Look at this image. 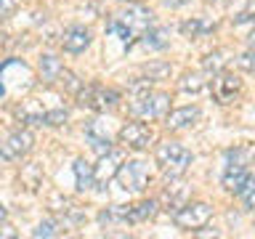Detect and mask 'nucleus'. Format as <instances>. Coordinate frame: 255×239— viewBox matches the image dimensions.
<instances>
[{"label":"nucleus","mask_w":255,"mask_h":239,"mask_svg":"<svg viewBox=\"0 0 255 239\" xmlns=\"http://www.w3.org/2000/svg\"><path fill=\"white\" fill-rule=\"evenodd\" d=\"M151 24H154L151 8L141 5V3H130L128 8H123V11L112 13V19L107 21V32L120 37L128 48H130L135 40H141V35L151 27Z\"/></svg>","instance_id":"1"},{"label":"nucleus","mask_w":255,"mask_h":239,"mask_svg":"<svg viewBox=\"0 0 255 239\" xmlns=\"http://www.w3.org/2000/svg\"><path fill=\"white\" fill-rule=\"evenodd\" d=\"M115 178L120 181V186H123L125 191L141 194V191L149 186V181H151L149 162H143V159H130L128 165H120V170H117Z\"/></svg>","instance_id":"5"},{"label":"nucleus","mask_w":255,"mask_h":239,"mask_svg":"<svg viewBox=\"0 0 255 239\" xmlns=\"http://www.w3.org/2000/svg\"><path fill=\"white\" fill-rule=\"evenodd\" d=\"M3 221H8V210H5V205L0 202V223H3Z\"/></svg>","instance_id":"36"},{"label":"nucleus","mask_w":255,"mask_h":239,"mask_svg":"<svg viewBox=\"0 0 255 239\" xmlns=\"http://www.w3.org/2000/svg\"><path fill=\"white\" fill-rule=\"evenodd\" d=\"M120 165H123V151L120 149H109L104 154H99V162L93 165V186L104 191L109 186V181L117 175Z\"/></svg>","instance_id":"7"},{"label":"nucleus","mask_w":255,"mask_h":239,"mask_svg":"<svg viewBox=\"0 0 255 239\" xmlns=\"http://www.w3.org/2000/svg\"><path fill=\"white\" fill-rule=\"evenodd\" d=\"M141 40H143V45L149 48V51H162V48H167L170 45V29L167 27H151L141 35Z\"/></svg>","instance_id":"16"},{"label":"nucleus","mask_w":255,"mask_h":239,"mask_svg":"<svg viewBox=\"0 0 255 239\" xmlns=\"http://www.w3.org/2000/svg\"><path fill=\"white\" fill-rule=\"evenodd\" d=\"M59 83L67 88L69 93H77L80 91V85H83V80H80L77 75H72L69 69H61V75H59Z\"/></svg>","instance_id":"28"},{"label":"nucleus","mask_w":255,"mask_h":239,"mask_svg":"<svg viewBox=\"0 0 255 239\" xmlns=\"http://www.w3.org/2000/svg\"><path fill=\"white\" fill-rule=\"evenodd\" d=\"M19 8V0H0V19L13 16V11Z\"/></svg>","instance_id":"31"},{"label":"nucleus","mask_w":255,"mask_h":239,"mask_svg":"<svg viewBox=\"0 0 255 239\" xmlns=\"http://www.w3.org/2000/svg\"><path fill=\"white\" fill-rule=\"evenodd\" d=\"M247 178H253L250 165H229L226 175H223V189H226V191H234V194H237Z\"/></svg>","instance_id":"15"},{"label":"nucleus","mask_w":255,"mask_h":239,"mask_svg":"<svg viewBox=\"0 0 255 239\" xmlns=\"http://www.w3.org/2000/svg\"><path fill=\"white\" fill-rule=\"evenodd\" d=\"M128 112L135 117V120H162L167 112H170V96L167 93H141L135 101H130Z\"/></svg>","instance_id":"3"},{"label":"nucleus","mask_w":255,"mask_h":239,"mask_svg":"<svg viewBox=\"0 0 255 239\" xmlns=\"http://www.w3.org/2000/svg\"><path fill=\"white\" fill-rule=\"evenodd\" d=\"M250 21H253V11H250V8L234 16V24H250Z\"/></svg>","instance_id":"34"},{"label":"nucleus","mask_w":255,"mask_h":239,"mask_svg":"<svg viewBox=\"0 0 255 239\" xmlns=\"http://www.w3.org/2000/svg\"><path fill=\"white\" fill-rule=\"evenodd\" d=\"M205 88V75H199V72H194V75H183L181 80V91L186 93H199Z\"/></svg>","instance_id":"27"},{"label":"nucleus","mask_w":255,"mask_h":239,"mask_svg":"<svg viewBox=\"0 0 255 239\" xmlns=\"http://www.w3.org/2000/svg\"><path fill=\"white\" fill-rule=\"evenodd\" d=\"M210 218H213V207L207 202H186V205H181L173 215L175 226L186 229V231H197V229L207 226Z\"/></svg>","instance_id":"6"},{"label":"nucleus","mask_w":255,"mask_h":239,"mask_svg":"<svg viewBox=\"0 0 255 239\" xmlns=\"http://www.w3.org/2000/svg\"><path fill=\"white\" fill-rule=\"evenodd\" d=\"M226 64H229V59H226V51H215V53H210V56H205L202 69L207 72V75H218V72L226 69Z\"/></svg>","instance_id":"24"},{"label":"nucleus","mask_w":255,"mask_h":239,"mask_svg":"<svg viewBox=\"0 0 255 239\" xmlns=\"http://www.w3.org/2000/svg\"><path fill=\"white\" fill-rule=\"evenodd\" d=\"M162 120H165L167 130H183V127H191L199 120V109L197 107H181V109L167 112Z\"/></svg>","instance_id":"12"},{"label":"nucleus","mask_w":255,"mask_h":239,"mask_svg":"<svg viewBox=\"0 0 255 239\" xmlns=\"http://www.w3.org/2000/svg\"><path fill=\"white\" fill-rule=\"evenodd\" d=\"M213 99L218 104H231L234 101V96L242 91V80L234 77V75H226V72H218V75H213Z\"/></svg>","instance_id":"10"},{"label":"nucleus","mask_w":255,"mask_h":239,"mask_svg":"<svg viewBox=\"0 0 255 239\" xmlns=\"http://www.w3.org/2000/svg\"><path fill=\"white\" fill-rule=\"evenodd\" d=\"M162 3H165L167 8H181V5H186V3H191V0H162Z\"/></svg>","instance_id":"35"},{"label":"nucleus","mask_w":255,"mask_h":239,"mask_svg":"<svg viewBox=\"0 0 255 239\" xmlns=\"http://www.w3.org/2000/svg\"><path fill=\"white\" fill-rule=\"evenodd\" d=\"M69 205H72V202H69L67 197L61 199V194H51V210H53V213H59V215H61Z\"/></svg>","instance_id":"30"},{"label":"nucleus","mask_w":255,"mask_h":239,"mask_svg":"<svg viewBox=\"0 0 255 239\" xmlns=\"http://www.w3.org/2000/svg\"><path fill=\"white\" fill-rule=\"evenodd\" d=\"M61 69H64V64L51 53H45L43 59H40V77H43V83H59Z\"/></svg>","instance_id":"19"},{"label":"nucleus","mask_w":255,"mask_h":239,"mask_svg":"<svg viewBox=\"0 0 255 239\" xmlns=\"http://www.w3.org/2000/svg\"><path fill=\"white\" fill-rule=\"evenodd\" d=\"M237 194H239V199H242V210L250 213L253 207H255V181H253V178H247V181L242 183V189L237 191Z\"/></svg>","instance_id":"26"},{"label":"nucleus","mask_w":255,"mask_h":239,"mask_svg":"<svg viewBox=\"0 0 255 239\" xmlns=\"http://www.w3.org/2000/svg\"><path fill=\"white\" fill-rule=\"evenodd\" d=\"M80 107H88L93 112H107V109H115L117 101H120V93L112 91V88H104V85H80V91L75 93Z\"/></svg>","instance_id":"4"},{"label":"nucleus","mask_w":255,"mask_h":239,"mask_svg":"<svg viewBox=\"0 0 255 239\" xmlns=\"http://www.w3.org/2000/svg\"><path fill=\"white\" fill-rule=\"evenodd\" d=\"M157 210H159L157 199H143V202H138V205H130L128 218H130V223H146L157 215Z\"/></svg>","instance_id":"18"},{"label":"nucleus","mask_w":255,"mask_h":239,"mask_svg":"<svg viewBox=\"0 0 255 239\" xmlns=\"http://www.w3.org/2000/svg\"><path fill=\"white\" fill-rule=\"evenodd\" d=\"M32 143H35V135L29 130H13L8 138L0 143V159H21L32 151Z\"/></svg>","instance_id":"8"},{"label":"nucleus","mask_w":255,"mask_h":239,"mask_svg":"<svg viewBox=\"0 0 255 239\" xmlns=\"http://www.w3.org/2000/svg\"><path fill=\"white\" fill-rule=\"evenodd\" d=\"M157 165L165 173V178H181L191 165V151L178 141H165L157 146Z\"/></svg>","instance_id":"2"},{"label":"nucleus","mask_w":255,"mask_h":239,"mask_svg":"<svg viewBox=\"0 0 255 239\" xmlns=\"http://www.w3.org/2000/svg\"><path fill=\"white\" fill-rule=\"evenodd\" d=\"M117 138H120V143H125L130 149H149L151 141H154V130L143 122H125L120 127Z\"/></svg>","instance_id":"9"},{"label":"nucleus","mask_w":255,"mask_h":239,"mask_svg":"<svg viewBox=\"0 0 255 239\" xmlns=\"http://www.w3.org/2000/svg\"><path fill=\"white\" fill-rule=\"evenodd\" d=\"M128 213H130V207H125V205H112V207H107V210L99 213V221H101V226H107V229L123 226V223H130Z\"/></svg>","instance_id":"17"},{"label":"nucleus","mask_w":255,"mask_h":239,"mask_svg":"<svg viewBox=\"0 0 255 239\" xmlns=\"http://www.w3.org/2000/svg\"><path fill=\"white\" fill-rule=\"evenodd\" d=\"M237 64H239V67H242L245 72H253L255 69V61H253V51H245L242 56H239V59H237Z\"/></svg>","instance_id":"32"},{"label":"nucleus","mask_w":255,"mask_h":239,"mask_svg":"<svg viewBox=\"0 0 255 239\" xmlns=\"http://www.w3.org/2000/svg\"><path fill=\"white\" fill-rule=\"evenodd\" d=\"M64 122H67V109L43 112V125H64Z\"/></svg>","instance_id":"29"},{"label":"nucleus","mask_w":255,"mask_h":239,"mask_svg":"<svg viewBox=\"0 0 255 239\" xmlns=\"http://www.w3.org/2000/svg\"><path fill=\"white\" fill-rule=\"evenodd\" d=\"M5 43H8V35H5V32H3V29H0V48H3Z\"/></svg>","instance_id":"37"},{"label":"nucleus","mask_w":255,"mask_h":239,"mask_svg":"<svg viewBox=\"0 0 255 239\" xmlns=\"http://www.w3.org/2000/svg\"><path fill=\"white\" fill-rule=\"evenodd\" d=\"M170 75V64L167 61H149L146 67H143V77L149 80V83H159V80H165Z\"/></svg>","instance_id":"23"},{"label":"nucleus","mask_w":255,"mask_h":239,"mask_svg":"<svg viewBox=\"0 0 255 239\" xmlns=\"http://www.w3.org/2000/svg\"><path fill=\"white\" fill-rule=\"evenodd\" d=\"M91 40H93V35H91V29L88 27H69L67 32L61 35V48L67 53H83L88 45H91Z\"/></svg>","instance_id":"11"},{"label":"nucleus","mask_w":255,"mask_h":239,"mask_svg":"<svg viewBox=\"0 0 255 239\" xmlns=\"http://www.w3.org/2000/svg\"><path fill=\"white\" fill-rule=\"evenodd\" d=\"M186 199H189V186L181 178H170V183H167L165 191H162L165 210H178L181 205H186Z\"/></svg>","instance_id":"13"},{"label":"nucleus","mask_w":255,"mask_h":239,"mask_svg":"<svg viewBox=\"0 0 255 239\" xmlns=\"http://www.w3.org/2000/svg\"><path fill=\"white\" fill-rule=\"evenodd\" d=\"M61 223L56 221V218H45V221H40L37 223V229L32 231V237H45V239H51V237H59L61 234Z\"/></svg>","instance_id":"25"},{"label":"nucleus","mask_w":255,"mask_h":239,"mask_svg":"<svg viewBox=\"0 0 255 239\" xmlns=\"http://www.w3.org/2000/svg\"><path fill=\"white\" fill-rule=\"evenodd\" d=\"M85 138H88V143H91V149L96 151V154H104V151L112 149L109 133H107V130H99V120L88 122V127H85Z\"/></svg>","instance_id":"14"},{"label":"nucleus","mask_w":255,"mask_h":239,"mask_svg":"<svg viewBox=\"0 0 255 239\" xmlns=\"http://www.w3.org/2000/svg\"><path fill=\"white\" fill-rule=\"evenodd\" d=\"M21 183H24L29 191H35L40 183H43V170H40V165H35V162L24 165V167H21Z\"/></svg>","instance_id":"22"},{"label":"nucleus","mask_w":255,"mask_h":239,"mask_svg":"<svg viewBox=\"0 0 255 239\" xmlns=\"http://www.w3.org/2000/svg\"><path fill=\"white\" fill-rule=\"evenodd\" d=\"M75 186H77V191H88L93 186V165L85 162V159H77L75 162Z\"/></svg>","instance_id":"20"},{"label":"nucleus","mask_w":255,"mask_h":239,"mask_svg":"<svg viewBox=\"0 0 255 239\" xmlns=\"http://www.w3.org/2000/svg\"><path fill=\"white\" fill-rule=\"evenodd\" d=\"M213 29H215V21H205V19H191V21L181 24V32L186 37H205Z\"/></svg>","instance_id":"21"},{"label":"nucleus","mask_w":255,"mask_h":239,"mask_svg":"<svg viewBox=\"0 0 255 239\" xmlns=\"http://www.w3.org/2000/svg\"><path fill=\"white\" fill-rule=\"evenodd\" d=\"M13 237H16V229L8 221H3L0 223V239H13Z\"/></svg>","instance_id":"33"}]
</instances>
